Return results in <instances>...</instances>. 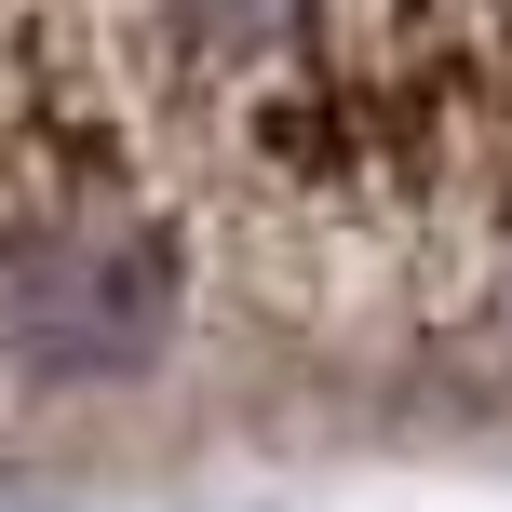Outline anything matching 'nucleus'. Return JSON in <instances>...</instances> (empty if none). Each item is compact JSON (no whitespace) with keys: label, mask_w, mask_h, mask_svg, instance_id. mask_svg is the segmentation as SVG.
<instances>
[{"label":"nucleus","mask_w":512,"mask_h":512,"mask_svg":"<svg viewBox=\"0 0 512 512\" xmlns=\"http://www.w3.org/2000/svg\"><path fill=\"white\" fill-rule=\"evenodd\" d=\"M189 14H203L216 41H256V27H283V14H297V0H189Z\"/></svg>","instance_id":"f03ea898"},{"label":"nucleus","mask_w":512,"mask_h":512,"mask_svg":"<svg viewBox=\"0 0 512 512\" xmlns=\"http://www.w3.org/2000/svg\"><path fill=\"white\" fill-rule=\"evenodd\" d=\"M14 324H27V351H41V364H68V378L149 364L162 337H176V256H162V243H135V230L68 243V256H41V270H27Z\"/></svg>","instance_id":"f257e3e1"}]
</instances>
